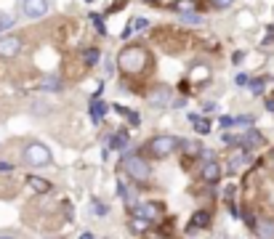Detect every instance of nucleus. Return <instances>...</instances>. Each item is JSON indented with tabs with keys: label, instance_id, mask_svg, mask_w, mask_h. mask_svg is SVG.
I'll return each instance as SVG.
<instances>
[{
	"label": "nucleus",
	"instance_id": "obj_1",
	"mask_svg": "<svg viewBox=\"0 0 274 239\" xmlns=\"http://www.w3.org/2000/svg\"><path fill=\"white\" fill-rule=\"evenodd\" d=\"M152 64V56L144 45H125L117 56V67H120L122 75L128 77H136V75H144Z\"/></svg>",
	"mask_w": 274,
	"mask_h": 239
},
{
	"label": "nucleus",
	"instance_id": "obj_2",
	"mask_svg": "<svg viewBox=\"0 0 274 239\" xmlns=\"http://www.w3.org/2000/svg\"><path fill=\"white\" fill-rule=\"evenodd\" d=\"M122 167H125V173L133 181H139V184H147V181L152 178L149 162H144L141 157H133V154H125V157H122Z\"/></svg>",
	"mask_w": 274,
	"mask_h": 239
},
{
	"label": "nucleus",
	"instance_id": "obj_3",
	"mask_svg": "<svg viewBox=\"0 0 274 239\" xmlns=\"http://www.w3.org/2000/svg\"><path fill=\"white\" fill-rule=\"evenodd\" d=\"M179 141L181 138H173V135H157V138L149 141V154L162 159V157H168V154H173L179 149Z\"/></svg>",
	"mask_w": 274,
	"mask_h": 239
},
{
	"label": "nucleus",
	"instance_id": "obj_4",
	"mask_svg": "<svg viewBox=\"0 0 274 239\" xmlns=\"http://www.w3.org/2000/svg\"><path fill=\"white\" fill-rule=\"evenodd\" d=\"M24 159H27V165L43 167V165H51V152L43 144H30L27 152H24Z\"/></svg>",
	"mask_w": 274,
	"mask_h": 239
},
{
	"label": "nucleus",
	"instance_id": "obj_5",
	"mask_svg": "<svg viewBox=\"0 0 274 239\" xmlns=\"http://www.w3.org/2000/svg\"><path fill=\"white\" fill-rule=\"evenodd\" d=\"M19 51H22V37L16 35L0 37V56L3 59H14V56H19Z\"/></svg>",
	"mask_w": 274,
	"mask_h": 239
},
{
	"label": "nucleus",
	"instance_id": "obj_6",
	"mask_svg": "<svg viewBox=\"0 0 274 239\" xmlns=\"http://www.w3.org/2000/svg\"><path fill=\"white\" fill-rule=\"evenodd\" d=\"M22 11L27 19H40V16L48 14V0H24Z\"/></svg>",
	"mask_w": 274,
	"mask_h": 239
},
{
	"label": "nucleus",
	"instance_id": "obj_7",
	"mask_svg": "<svg viewBox=\"0 0 274 239\" xmlns=\"http://www.w3.org/2000/svg\"><path fill=\"white\" fill-rule=\"evenodd\" d=\"M162 212V205L160 202H147V205H139V208L133 210V215L136 218H147V221H154Z\"/></svg>",
	"mask_w": 274,
	"mask_h": 239
},
{
	"label": "nucleus",
	"instance_id": "obj_8",
	"mask_svg": "<svg viewBox=\"0 0 274 239\" xmlns=\"http://www.w3.org/2000/svg\"><path fill=\"white\" fill-rule=\"evenodd\" d=\"M149 101H152L154 106L173 104V101H171V88H168V85H157V88L152 90V93H149Z\"/></svg>",
	"mask_w": 274,
	"mask_h": 239
},
{
	"label": "nucleus",
	"instance_id": "obj_9",
	"mask_svg": "<svg viewBox=\"0 0 274 239\" xmlns=\"http://www.w3.org/2000/svg\"><path fill=\"white\" fill-rule=\"evenodd\" d=\"M189 80H192L194 85H202V82L211 80V69H208L205 64H200V67H192V72H189Z\"/></svg>",
	"mask_w": 274,
	"mask_h": 239
},
{
	"label": "nucleus",
	"instance_id": "obj_10",
	"mask_svg": "<svg viewBox=\"0 0 274 239\" xmlns=\"http://www.w3.org/2000/svg\"><path fill=\"white\" fill-rule=\"evenodd\" d=\"M202 178H205L208 184H218V178H221V167H218V162H208L205 167H202Z\"/></svg>",
	"mask_w": 274,
	"mask_h": 239
},
{
	"label": "nucleus",
	"instance_id": "obj_11",
	"mask_svg": "<svg viewBox=\"0 0 274 239\" xmlns=\"http://www.w3.org/2000/svg\"><path fill=\"white\" fill-rule=\"evenodd\" d=\"M240 144H243V149H253V146H258V144H264V135H261L258 131H250L247 135H243V138H237Z\"/></svg>",
	"mask_w": 274,
	"mask_h": 239
},
{
	"label": "nucleus",
	"instance_id": "obj_12",
	"mask_svg": "<svg viewBox=\"0 0 274 239\" xmlns=\"http://www.w3.org/2000/svg\"><path fill=\"white\" fill-rule=\"evenodd\" d=\"M27 186H30V189H35V191H40V194L51 191V184H48V181H43V178H37V176H27Z\"/></svg>",
	"mask_w": 274,
	"mask_h": 239
},
{
	"label": "nucleus",
	"instance_id": "obj_13",
	"mask_svg": "<svg viewBox=\"0 0 274 239\" xmlns=\"http://www.w3.org/2000/svg\"><path fill=\"white\" fill-rule=\"evenodd\" d=\"M208 223H211V212H208V210H197L192 215V226H194V229H208Z\"/></svg>",
	"mask_w": 274,
	"mask_h": 239
},
{
	"label": "nucleus",
	"instance_id": "obj_14",
	"mask_svg": "<svg viewBox=\"0 0 274 239\" xmlns=\"http://www.w3.org/2000/svg\"><path fill=\"white\" fill-rule=\"evenodd\" d=\"M104 112H107V106L101 104V99H93V101H91V120H93V122H101Z\"/></svg>",
	"mask_w": 274,
	"mask_h": 239
},
{
	"label": "nucleus",
	"instance_id": "obj_15",
	"mask_svg": "<svg viewBox=\"0 0 274 239\" xmlns=\"http://www.w3.org/2000/svg\"><path fill=\"white\" fill-rule=\"evenodd\" d=\"M256 231L261 234V239H274V221H261Z\"/></svg>",
	"mask_w": 274,
	"mask_h": 239
},
{
	"label": "nucleus",
	"instance_id": "obj_16",
	"mask_svg": "<svg viewBox=\"0 0 274 239\" xmlns=\"http://www.w3.org/2000/svg\"><path fill=\"white\" fill-rule=\"evenodd\" d=\"M192 125H194V131H197L200 135H205V133H211V122L208 120H202V117H197V114H192Z\"/></svg>",
	"mask_w": 274,
	"mask_h": 239
},
{
	"label": "nucleus",
	"instance_id": "obj_17",
	"mask_svg": "<svg viewBox=\"0 0 274 239\" xmlns=\"http://www.w3.org/2000/svg\"><path fill=\"white\" fill-rule=\"evenodd\" d=\"M243 162H245V149H240V152H234L232 157H229V170L237 173L240 167H243Z\"/></svg>",
	"mask_w": 274,
	"mask_h": 239
},
{
	"label": "nucleus",
	"instance_id": "obj_18",
	"mask_svg": "<svg viewBox=\"0 0 274 239\" xmlns=\"http://www.w3.org/2000/svg\"><path fill=\"white\" fill-rule=\"evenodd\" d=\"M99 48H86L83 51V64H86V67H93L96 61H99Z\"/></svg>",
	"mask_w": 274,
	"mask_h": 239
},
{
	"label": "nucleus",
	"instance_id": "obj_19",
	"mask_svg": "<svg viewBox=\"0 0 274 239\" xmlns=\"http://www.w3.org/2000/svg\"><path fill=\"white\" fill-rule=\"evenodd\" d=\"M109 144H112V149H125V144H128V133H122V131H120V133H115Z\"/></svg>",
	"mask_w": 274,
	"mask_h": 239
},
{
	"label": "nucleus",
	"instance_id": "obj_20",
	"mask_svg": "<svg viewBox=\"0 0 274 239\" xmlns=\"http://www.w3.org/2000/svg\"><path fill=\"white\" fill-rule=\"evenodd\" d=\"M173 8H176V11H184V14H192V11L197 8V3H194V0H179Z\"/></svg>",
	"mask_w": 274,
	"mask_h": 239
},
{
	"label": "nucleus",
	"instance_id": "obj_21",
	"mask_svg": "<svg viewBox=\"0 0 274 239\" xmlns=\"http://www.w3.org/2000/svg\"><path fill=\"white\" fill-rule=\"evenodd\" d=\"M115 112H120V114H125V117H128V122H130V125H139V122H141V117H139V112H128V109H122V106H115Z\"/></svg>",
	"mask_w": 274,
	"mask_h": 239
},
{
	"label": "nucleus",
	"instance_id": "obj_22",
	"mask_svg": "<svg viewBox=\"0 0 274 239\" xmlns=\"http://www.w3.org/2000/svg\"><path fill=\"white\" fill-rule=\"evenodd\" d=\"M147 229H149L147 218H136L133 215V221H130V231H147Z\"/></svg>",
	"mask_w": 274,
	"mask_h": 239
},
{
	"label": "nucleus",
	"instance_id": "obj_23",
	"mask_svg": "<svg viewBox=\"0 0 274 239\" xmlns=\"http://www.w3.org/2000/svg\"><path fill=\"white\" fill-rule=\"evenodd\" d=\"M43 88L59 90V88H61V80H59V77H45V80H43Z\"/></svg>",
	"mask_w": 274,
	"mask_h": 239
},
{
	"label": "nucleus",
	"instance_id": "obj_24",
	"mask_svg": "<svg viewBox=\"0 0 274 239\" xmlns=\"http://www.w3.org/2000/svg\"><path fill=\"white\" fill-rule=\"evenodd\" d=\"M91 22H93V27H96V32H99V35H107V32H104V24H101V16H99V14H91Z\"/></svg>",
	"mask_w": 274,
	"mask_h": 239
},
{
	"label": "nucleus",
	"instance_id": "obj_25",
	"mask_svg": "<svg viewBox=\"0 0 274 239\" xmlns=\"http://www.w3.org/2000/svg\"><path fill=\"white\" fill-rule=\"evenodd\" d=\"M181 22H186V24H200L202 19L194 16V11H192V14H181Z\"/></svg>",
	"mask_w": 274,
	"mask_h": 239
},
{
	"label": "nucleus",
	"instance_id": "obj_26",
	"mask_svg": "<svg viewBox=\"0 0 274 239\" xmlns=\"http://www.w3.org/2000/svg\"><path fill=\"white\" fill-rule=\"evenodd\" d=\"M11 24H14V16H0V32L5 27H11Z\"/></svg>",
	"mask_w": 274,
	"mask_h": 239
},
{
	"label": "nucleus",
	"instance_id": "obj_27",
	"mask_svg": "<svg viewBox=\"0 0 274 239\" xmlns=\"http://www.w3.org/2000/svg\"><path fill=\"white\" fill-rule=\"evenodd\" d=\"M234 122H237V125H253V117H250V114H243V117H237V120H234Z\"/></svg>",
	"mask_w": 274,
	"mask_h": 239
},
{
	"label": "nucleus",
	"instance_id": "obj_28",
	"mask_svg": "<svg viewBox=\"0 0 274 239\" xmlns=\"http://www.w3.org/2000/svg\"><path fill=\"white\" fill-rule=\"evenodd\" d=\"M250 88H253V93H261V90H264V77H261V80H253Z\"/></svg>",
	"mask_w": 274,
	"mask_h": 239
},
{
	"label": "nucleus",
	"instance_id": "obj_29",
	"mask_svg": "<svg viewBox=\"0 0 274 239\" xmlns=\"http://www.w3.org/2000/svg\"><path fill=\"white\" fill-rule=\"evenodd\" d=\"M218 122H221V128H232V125H234V117H229V114H224V117H221Z\"/></svg>",
	"mask_w": 274,
	"mask_h": 239
},
{
	"label": "nucleus",
	"instance_id": "obj_30",
	"mask_svg": "<svg viewBox=\"0 0 274 239\" xmlns=\"http://www.w3.org/2000/svg\"><path fill=\"white\" fill-rule=\"evenodd\" d=\"M234 82H237V85H247V82H250V80H247V75H243V72H240L237 77H234Z\"/></svg>",
	"mask_w": 274,
	"mask_h": 239
},
{
	"label": "nucleus",
	"instance_id": "obj_31",
	"mask_svg": "<svg viewBox=\"0 0 274 239\" xmlns=\"http://www.w3.org/2000/svg\"><path fill=\"white\" fill-rule=\"evenodd\" d=\"M93 210L99 212V215H104V212H107V208H104V205L99 202V199H93Z\"/></svg>",
	"mask_w": 274,
	"mask_h": 239
},
{
	"label": "nucleus",
	"instance_id": "obj_32",
	"mask_svg": "<svg viewBox=\"0 0 274 239\" xmlns=\"http://www.w3.org/2000/svg\"><path fill=\"white\" fill-rule=\"evenodd\" d=\"M213 5H218V8H226V5H232V0H213Z\"/></svg>",
	"mask_w": 274,
	"mask_h": 239
},
{
	"label": "nucleus",
	"instance_id": "obj_33",
	"mask_svg": "<svg viewBox=\"0 0 274 239\" xmlns=\"http://www.w3.org/2000/svg\"><path fill=\"white\" fill-rule=\"evenodd\" d=\"M8 170H14V165H11V162H0V173H8Z\"/></svg>",
	"mask_w": 274,
	"mask_h": 239
},
{
	"label": "nucleus",
	"instance_id": "obj_34",
	"mask_svg": "<svg viewBox=\"0 0 274 239\" xmlns=\"http://www.w3.org/2000/svg\"><path fill=\"white\" fill-rule=\"evenodd\" d=\"M243 59H245V53H243V51H237V53H234V59H232V61H234V64H240Z\"/></svg>",
	"mask_w": 274,
	"mask_h": 239
},
{
	"label": "nucleus",
	"instance_id": "obj_35",
	"mask_svg": "<svg viewBox=\"0 0 274 239\" xmlns=\"http://www.w3.org/2000/svg\"><path fill=\"white\" fill-rule=\"evenodd\" d=\"M266 109H269V112H274V96H269V99H266Z\"/></svg>",
	"mask_w": 274,
	"mask_h": 239
},
{
	"label": "nucleus",
	"instance_id": "obj_36",
	"mask_svg": "<svg viewBox=\"0 0 274 239\" xmlns=\"http://www.w3.org/2000/svg\"><path fill=\"white\" fill-rule=\"evenodd\" d=\"M80 239H93V237H91V234H83V237H80Z\"/></svg>",
	"mask_w": 274,
	"mask_h": 239
},
{
	"label": "nucleus",
	"instance_id": "obj_37",
	"mask_svg": "<svg viewBox=\"0 0 274 239\" xmlns=\"http://www.w3.org/2000/svg\"><path fill=\"white\" fill-rule=\"evenodd\" d=\"M0 239H14V237H5V234H0Z\"/></svg>",
	"mask_w": 274,
	"mask_h": 239
},
{
	"label": "nucleus",
	"instance_id": "obj_38",
	"mask_svg": "<svg viewBox=\"0 0 274 239\" xmlns=\"http://www.w3.org/2000/svg\"><path fill=\"white\" fill-rule=\"evenodd\" d=\"M147 3H154V0H147Z\"/></svg>",
	"mask_w": 274,
	"mask_h": 239
},
{
	"label": "nucleus",
	"instance_id": "obj_39",
	"mask_svg": "<svg viewBox=\"0 0 274 239\" xmlns=\"http://www.w3.org/2000/svg\"><path fill=\"white\" fill-rule=\"evenodd\" d=\"M88 3H91V0H88Z\"/></svg>",
	"mask_w": 274,
	"mask_h": 239
}]
</instances>
